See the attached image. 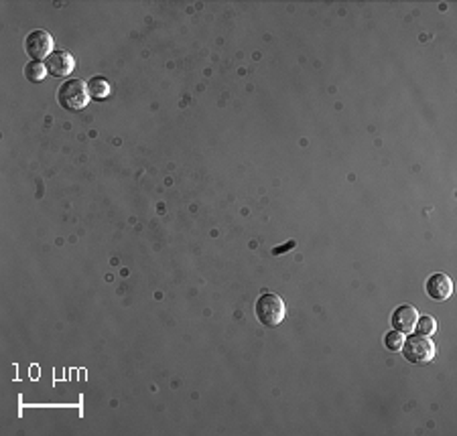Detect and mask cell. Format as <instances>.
<instances>
[{"label": "cell", "instance_id": "10", "mask_svg": "<svg viewBox=\"0 0 457 436\" xmlns=\"http://www.w3.org/2000/svg\"><path fill=\"white\" fill-rule=\"evenodd\" d=\"M414 329L419 335H427V337H431L433 333L437 331V321L431 317V314H419V319H416V323H414Z\"/></svg>", "mask_w": 457, "mask_h": 436}, {"label": "cell", "instance_id": "2", "mask_svg": "<svg viewBox=\"0 0 457 436\" xmlns=\"http://www.w3.org/2000/svg\"><path fill=\"white\" fill-rule=\"evenodd\" d=\"M400 351L409 363L425 365V363L433 361V357H435V343L431 341V337L416 333V335H411L409 339H405Z\"/></svg>", "mask_w": 457, "mask_h": 436}, {"label": "cell", "instance_id": "8", "mask_svg": "<svg viewBox=\"0 0 457 436\" xmlns=\"http://www.w3.org/2000/svg\"><path fill=\"white\" fill-rule=\"evenodd\" d=\"M87 92L94 100H106L110 96V83L104 78H92L87 82Z\"/></svg>", "mask_w": 457, "mask_h": 436}, {"label": "cell", "instance_id": "6", "mask_svg": "<svg viewBox=\"0 0 457 436\" xmlns=\"http://www.w3.org/2000/svg\"><path fill=\"white\" fill-rule=\"evenodd\" d=\"M425 291H427V294H429L433 300L443 303V300H447V298L454 294V282H451V278H449L447 274L437 272V274H433V276L425 282Z\"/></svg>", "mask_w": 457, "mask_h": 436}, {"label": "cell", "instance_id": "12", "mask_svg": "<svg viewBox=\"0 0 457 436\" xmlns=\"http://www.w3.org/2000/svg\"><path fill=\"white\" fill-rule=\"evenodd\" d=\"M289 248H295V242H289V244L283 246V248H275L273 249V254H275V256H279V254H284V249H289Z\"/></svg>", "mask_w": 457, "mask_h": 436}, {"label": "cell", "instance_id": "7", "mask_svg": "<svg viewBox=\"0 0 457 436\" xmlns=\"http://www.w3.org/2000/svg\"><path fill=\"white\" fill-rule=\"evenodd\" d=\"M416 319H419V311L413 305H402L392 312V327L400 333H413Z\"/></svg>", "mask_w": 457, "mask_h": 436}, {"label": "cell", "instance_id": "3", "mask_svg": "<svg viewBox=\"0 0 457 436\" xmlns=\"http://www.w3.org/2000/svg\"><path fill=\"white\" fill-rule=\"evenodd\" d=\"M57 102L61 108L71 110V112L84 110L89 104L87 83H84L82 80H67L66 83H61L57 89Z\"/></svg>", "mask_w": 457, "mask_h": 436}, {"label": "cell", "instance_id": "1", "mask_svg": "<svg viewBox=\"0 0 457 436\" xmlns=\"http://www.w3.org/2000/svg\"><path fill=\"white\" fill-rule=\"evenodd\" d=\"M254 312H256V319L261 321L264 327H277V325L283 323L286 307H284V300L279 294L264 292V294H261V298L256 300Z\"/></svg>", "mask_w": 457, "mask_h": 436}, {"label": "cell", "instance_id": "4", "mask_svg": "<svg viewBox=\"0 0 457 436\" xmlns=\"http://www.w3.org/2000/svg\"><path fill=\"white\" fill-rule=\"evenodd\" d=\"M53 37L49 31L43 29H37V31H31L24 39V51L29 57H33V61H41L47 59L51 53H53Z\"/></svg>", "mask_w": 457, "mask_h": 436}, {"label": "cell", "instance_id": "9", "mask_svg": "<svg viewBox=\"0 0 457 436\" xmlns=\"http://www.w3.org/2000/svg\"><path fill=\"white\" fill-rule=\"evenodd\" d=\"M24 75H27L29 82H43L45 78H47V67H45V63L33 61V59H31V61L27 63V67H24Z\"/></svg>", "mask_w": 457, "mask_h": 436}, {"label": "cell", "instance_id": "5", "mask_svg": "<svg viewBox=\"0 0 457 436\" xmlns=\"http://www.w3.org/2000/svg\"><path fill=\"white\" fill-rule=\"evenodd\" d=\"M45 67H47V73H51L53 78H67L75 69V59L67 51H53L45 59Z\"/></svg>", "mask_w": 457, "mask_h": 436}, {"label": "cell", "instance_id": "11", "mask_svg": "<svg viewBox=\"0 0 457 436\" xmlns=\"http://www.w3.org/2000/svg\"><path fill=\"white\" fill-rule=\"evenodd\" d=\"M405 339H407V335L400 331H391L386 333V337H384V345H386V349H391V351H400L402 349V343H405Z\"/></svg>", "mask_w": 457, "mask_h": 436}]
</instances>
